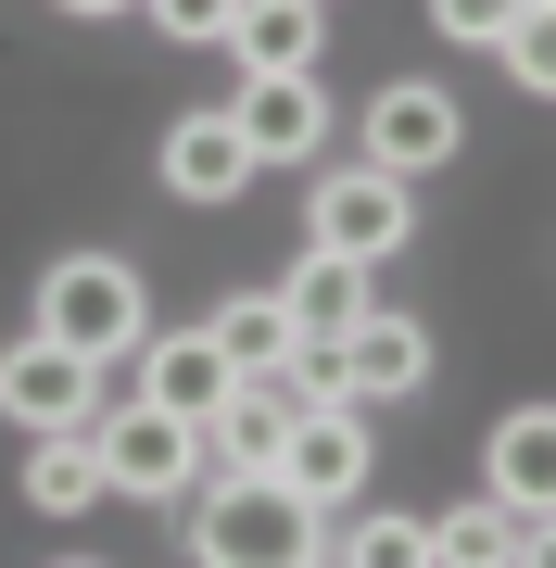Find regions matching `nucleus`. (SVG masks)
<instances>
[{
    "instance_id": "f257e3e1",
    "label": "nucleus",
    "mask_w": 556,
    "mask_h": 568,
    "mask_svg": "<svg viewBox=\"0 0 556 568\" xmlns=\"http://www.w3.org/2000/svg\"><path fill=\"white\" fill-rule=\"evenodd\" d=\"M39 328L77 342V354H102V366H127L152 342V291H140V265H114V253H63L39 278Z\"/></svg>"
},
{
    "instance_id": "f03ea898",
    "label": "nucleus",
    "mask_w": 556,
    "mask_h": 568,
    "mask_svg": "<svg viewBox=\"0 0 556 568\" xmlns=\"http://www.w3.org/2000/svg\"><path fill=\"white\" fill-rule=\"evenodd\" d=\"M405 215H417V178H392V164H316V190H304V227L330 253H354V265H392L405 253Z\"/></svg>"
},
{
    "instance_id": "7ed1b4c3",
    "label": "nucleus",
    "mask_w": 556,
    "mask_h": 568,
    "mask_svg": "<svg viewBox=\"0 0 556 568\" xmlns=\"http://www.w3.org/2000/svg\"><path fill=\"white\" fill-rule=\"evenodd\" d=\"M316 518L330 506H304V493L279 480H215V506H203V530H190V556L203 568H253V556H316Z\"/></svg>"
},
{
    "instance_id": "20e7f679",
    "label": "nucleus",
    "mask_w": 556,
    "mask_h": 568,
    "mask_svg": "<svg viewBox=\"0 0 556 568\" xmlns=\"http://www.w3.org/2000/svg\"><path fill=\"white\" fill-rule=\"evenodd\" d=\"M89 443H102V480L140 493V506H165V493L203 480V429L165 417V405H140V392H127V417H89Z\"/></svg>"
},
{
    "instance_id": "39448f33",
    "label": "nucleus",
    "mask_w": 556,
    "mask_h": 568,
    "mask_svg": "<svg viewBox=\"0 0 556 568\" xmlns=\"http://www.w3.org/2000/svg\"><path fill=\"white\" fill-rule=\"evenodd\" d=\"M0 417H13V429H77V417H102V354L26 328V342L0 354Z\"/></svg>"
},
{
    "instance_id": "423d86ee",
    "label": "nucleus",
    "mask_w": 556,
    "mask_h": 568,
    "mask_svg": "<svg viewBox=\"0 0 556 568\" xmlns=\"http://www.w3.org/2000/svg\"><path fill=\"white\" fill-rule=\"evenodd\" d=\"M228 126L253 140V164H316V152H330V102H316V63H266V77H241Z\"/></svg>"
},
{
    "instance_id": "0eeeda50",
    "label": "nucleus",
    "mask_w": 556,
    "mask_h": 568,
    "mask_svg": "<svg viewBox=\"0 0 556 568\" xmlns=\"http://www.w3.org/2000/svg\"><path fill=\"white\" fill-rule=\"evenodd\" d=\"M279 480L304 506H354L367 493V405H304L279 429Z\"/></svg>"
},
{
    "instance_id": "6e6552de",
    "label": "nucleus",
    "mask_w": 556,
    "mask_h": 568,
    "mask_svg": "<svg viewBox=\"0 0 556 568\" xmlns=\"http://www.w3.org/2000/svg\"><path fill=\"white\" fill-rule=\"evenodd\" d=\"M354 140H367V164H392V178H431V164H455V140H468V114L443 102V89H380L367 102V126H354Z\"/></svg>"
},
{
    "instance_id": "1a4fd4ad",
    "label": "nucleus",
    "mask_w": 556,
    "mask_h": 568,
    "mask_svg": "<svg viewBox=\"0 0 556 568\" xmlns=\"http://www.w3.org/2000/svg\"><path fill=\"white\" fill-rule=\"evenodd\" d=\"M342 379H354V405H405V392H431V316L367 304V316L342 328Z\"/></svg>"
},
{
    "instance_id": "9d476101",
    "label": "nucleus",
    "mask_w": 556,
    "mask_h": 568,
    "mask_svg": "<svg viewBox=\"0 0 556 568\" xmlns=\"http://www.w3.org/2000/svg\"><path fill=\"white\" fill-rule=\"evenodd\" d=\"M228 392H241V366H228L215 328H165V342H140V405H165V417L203 429Z\"/></svg>"
},
{
    "instance_id": "9b49d317",
    "label": "nucleus",
    "mask_w": 556,
    "mask_h": 568,
    "mask_svg": "<svg viewBox=\"0 0 556 568\" xmlns=\"http://www.w3.org/2000/svg\"><path fill=\"white\" fill-rule=\"evenodd\" d=\"M253 178H266V164H253V140L228 126V102H203V114L165 126V190H178V203H241Z\"/></svg>"
},
{
    "instance_id": "f8f14e48",
    "label": "nucleus",
    "mask_w": 556,
    "mask_h": 568,
    "mask_svg": "<svg viewBox=\"0 0 556 568\" xmlns=\"http://www.w3.org/2000/svg\"><path fill=\"white\" fill-rule=\"evenodd\" d=\"M481 480H494L518 518H544V506H556V405L494 417V443H481Z\"/></svg>"
},
{
    "instance_id": "ddd939ff",
    "label": "nucleus",
    "mask_w": 556,
    "mask_h": 568,
    "mask_svg": "<svg viewBox=\"0 0 556 568\" xmlns=\"http://www.w3.org/2000/svg\"><path fill=\"white\" fill-rule=\"evenodd\" d=\"M102 443H89V417L77 429H26V506H39V518H89V506H102Z\"/></svg>"
},
{
    "instance_id": "4468645a",
    "label": "nucleus",
    "mask_w": 556,
    "mask_h": 568,
    "mask_svg": "<svg viewBox=\"0 0 556 568\" xmlns=\"http://www.w3.org/2000/svg\"><path fill=\"white\" fill-rule=\"evenodd\" d=\"M279 316H291V328H316V342H342V328L367 316V265L330 253V241H304V265L279 278Z\"/></svg>"
},
{
    "instance_id": "2eb2a0df",
    "label": "nucleus",
    "mask_w": 556,
    "mask_h": 568,
    "mask_svg": "<svg viewBox=\"0 0 556 568\" xmlns=\"http://www.w3.org/2000/svg\"><path fill=\"white\" fill-rule=\"evenodd\" d=\"M316 26H330V0H241V13H228V51H241V77L316 63Z\"/></svg>"
},
{
    "instance_id": "dca6fc26",
    "label": "nucleus",
    "mask_w": 556,
    "mask_h": 568,
    "mask_svg": "<svg viewBox=\"0 0 556 568\" xmlns=\"http://www.w3.org/2000/svg\"><path fill=\"white\" fill-rule=\"evenodd\" d=\"M431 556H455V568H518V556H532V518H518L506 493L443 506V518H431Z\"/></svg>"
},
{
    "instance_id": "f3484780",
    "label": "nucleus",
    "mask_w": 556,
    "mask_h": 568,
    "mask_svg": "<svg viewBox=\"0 0 556 568\" xmlns=\"http://www.w3.org/2000/svg\"><path fill=\"white\" fill-rule=\"evenodd\" d=\"M316 556H354V568H417L431 556V518H392V506H367V518H316Z\"/></svg>"
},
{
    "instance_id": "a211bd4d",
    "label": "nucleus",
    "mask_w": 556,
    "mask_h": 568,
    "mask_svg": "<svg viewBox=\"0 0 556 568\" xmlns=\"http://www.w3.org/2000/svg\"><path fill=\"white\" fill-rule=\"evenodd\" d=\"M203 328L228 342V366H279V354H291V316H279V291H228V304H215Z\"/></svg>"
},
{
    "instance_id": "6ab92c4d",
    "label": "nucleus",
    "mask_w": 556,
    "mask_h": 568,
    "mask_svg": "<svg viewBox=\"0 0 556 568\" xmlns=\"http://www.w3.org/2000/svg\"><path fill=\"white\" fill-rule=\"evenodd\" d=\"M494 63L532 89V102H556V0H518V13H506V39H494Z\"/></svg>"
},
{
    "instance_id": "aec40b11",
    "label": "nucleus",
    "mask_w": 556,
    "mask_h": 568,
    "mask_svg": "<svg viewBox=\"0 0 556 568\" xmlns=\"http://www.w3.org/2000/svg\"><path fill=\"white\" fill-rule=\"evenodd\" d=\"M152 13V39H178V51H228V13L241 0H140Z\"/></svg>"
},
{
    "instance_id": "412c9836",
    "label": "nucleus",
    "mask_w": 556,
    "mask_h": 568,
    "mask_svg": "<svg viewBox=\"0 0 556 568\" xmlns=\"http://www.w3.org/2000/svg\"><path fill=\"white\" fill-rule=\"evenodd\" d=\"M506 13H518V0H431V26H443V39H468V51H494Z\"/></svg>"
},
{
    "instance_id": "4be33fe9",
    "label": "nucleus",
    "mask_w": 556,
    "mask_h": 568,
    "mask_svg": "<svg viewBox=\"0 0 556 568\" xmlns=\"http://www.w3.org/2000/svg\"><path fill=\"white\" fill-rule=\"evenodd\" d=\"M51 13H127V0H51Z\"/></svg>"
}]
</instances>
